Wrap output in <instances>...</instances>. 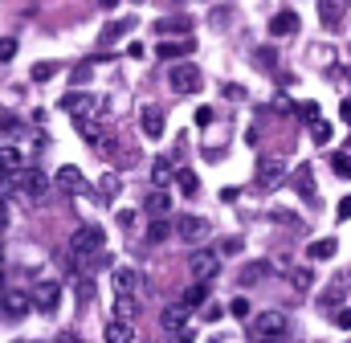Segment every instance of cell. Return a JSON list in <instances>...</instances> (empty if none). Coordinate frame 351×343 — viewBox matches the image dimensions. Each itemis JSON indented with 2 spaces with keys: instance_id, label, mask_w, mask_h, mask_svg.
<instances>
[{
  "instance_id": "5bb4252c",
  "label": "cell",
  "mask_w": 351,
  "mask_h": 343,
  "mask_svg": "<svg viewBox=\"0 0 351 343\" xmlns=\"http://www.w3.org/2000/svg\"><path fill=\"white\" fill-rule=\"evenodd\" d=\"M114 290H119V294H135V290H139V270L114 265Z\"/></svg>"
},
{
  "instance_id": "5b68a950",
  "label": "cell",
  "mask_w": 351,
  "mask_h": 343,
  "mask_svg": "<svg viewBox=\"0 0 351 343\" xmlns=\"http://www.w3.org/2000/svg\"><path fill=\"white\" fill-rule=\"evenodd\" d=\"M168 86H172L176 94H192V90H200V70L192 62H176L172 70H168Z\"/></svg>"
},
{
  "instance_id": "60d3db41",
  "label": "cell",
  "mask_w": 351,
  "mask_h": 343,
  "mask_svg": "<svg viewBox=\"0 0 351 343\" xmlns=\"http://www.w3.org/2000/svg\"><path fill=\"white\" fill-rule=\"evenodd\" d=\"M265 274V265L258 261V265H245V274H241V282H254V278H262Z\"/></svg>"
},
{
  "instance_id": "4dcf8cb0",
  "label": "cell",
  "mask_w": 351,
  "mask_h": 343,
  "mask_svg": "<svg viewBox=\"0 0 351 343\" xmlns=\"http://www.w3.org/2000/svg\"><path fill=\"white\" fill-rule=\"evenodd\" d=\"M53 74H58V62H37L33 66V82H49Z\"/></svg>"
},
{
  "instance_id": "ffe728a7",
  "label": "cell",
  "mask_w": 351,
  "mask_h": 343,
  "mask_svg": "<svg viewBox=\"0 0 351 343\" xmlns=\"http://www.w3.org/2000/svg\"><path fill=\"white\" fill-rule=\"evenodd\" d=\"M335 250H339V241L335 237H323V241H311L306 246V257L311 261H327V257H335Z\"/></svg>"
},
{
  "instance_id": "1f68e13d",
  "label": "cell",
  "mask_w": 351,
  "mask_h": 343,
  "mask_svg": "<svg viewBox=\"0 0 351 343\" xmlns=\"http://www.w3.org/2000/svg\"><path fill=\"white\" fill-rule=\"evenodd\" d=\"M168 233H172V225H168V221H160V217H156V221H152V229H147V241H156V246H160V241H164V237H168Z\"/></svg>"
},
{
  "instance_id": "7402d4cb",
  "label": "cell",
  "mask_w": 351,
  "mask_h": 343,
  "mask_svg": "<svg viewBox=\"0 0 351 343\" xmlns=\"http://www.w3.org/2000/svg\"><path fill=\"white\" fill-rule=\"evenodd\" d=\"M135 315H139V303H135V294H119V298H114V319L131 323Z\"/></svg>"
},
{
  "instance_id": "ab89813d",
  "label": "cell",
  "mask_w": 351,
  "mask_h": 343,
  "mask_svg": "<svg viewBox=\"0 0 351 343\" xmlns=\"http://www.w3.org/2000/svg\"><path fill=\"white\" fill-rule=\"evenodd\" d=\"M339 298H343V282H335V286H331V290H327V298H323V303H327V307H335V303H339Z\"/></svg>"
},
{
  "instance_id": "44dd1931",
  "label": "cell",
  "mask_w": 351,
  "mask_h": 343,
  "mask_svg": "<svg viewBox=\"0 0 351 343\" xmlns=\"http://www.w3.org/2000/svg\"><path fill=\"white\" fill-rule=\"evenodd\" d=\"M156 33H160V37H172V33L192 37V25H188L184 16H168V21H156Z\"/></svg>"
},
{
  "instance_id": "7a4b0ae2",
  "label": "cell",
  "mask_w": 351,
  "mask_h": 343,
  "mask_svg": "<svg viewBox=\"0 0 351 343\" xmlns=\"http://www.w3.org/2000/svg\"><path fill=\"white\" fill-rule=\"evenodd\" d=\"M221 261H225V257L217 254V250H192V257H188L196 282H213V278L221 274Z\"/></svg>"
},
{
  "instance_id": "484cf974",
  "label": "cell",
  "mask_w": 351,
  "mask_h": 343,
  "mask_svg": "<svg viewBox=\"0 0 351 343\" xmlns=\"http://www.w3.org/2000/svg\"><path fill=\"white\" fill-rule=\"evenodd\" d=\"M331 172H335L339 180H351V152H335V156H331Z\"/></svg>"
},
{
  "instance_id": "7c38bea8",
  "label": "cell",
  "mask_w": 351,
  "mask_h": 343,
  "mask_svg": "<svg viewBox=\"0 0 351 343\" xmlns=\"http://www.w3.org/2000/svg\"><path fill=\"white\" fill-rule=\"evenodd\" d=\"M53 184L62 188V192H86V176L74 168V164H66V168H58V176H53Z\"/></svg>"
},
{
  "instance_id": "ba28073f",
  "label": "cell",
  "mask_w": 351,
  "mask_h": 343,
  "mask_svg": "<svg viewBox=\"0 0 351 343\" xmlns=\"http://www.w3.org/2000/svg\"><path fill=\"white\" fill-rule=\"evenodd\" d=\"M94 106H98V102H94V94H86V90H78V94H66V98H62V110H66V115H74V123H78V119H94Z\"/></svg>"
},
{
  "instance_id": "d590c367",
  "label": "cell",
  "mask_w": 351,
  "mask_h": 343,
  "mask_svg": "<svg viewBox=\"0 0 351 343\" xmlns=\"http://www.w3.org/2000/svg\"><path fill=\"white\" fill-rule=\"evenodd\" d=\"M119 225H123V233H135V225H139V213H135V209H123V213H119Z\"/></svg>"
},
{
  "instance_id": "8d00e7d4",
  "label": "cell",
  "mask_w": 351,
  "mask_h": 343,
  "mask_svg": "<svg viewBox=\"0 0 351 343\" xmlns=\"http://www.w3.org/2000/svg\"><path fill=\"white\" fill-rule=\"evenodd\" d=\"M290 278H294V290H298V294H306V290H311V270H294Z\"/></svg>"
},
{
  "instance_id": "9a60e30c",
  "label": "cell",
  "mask_w": 351,
  "mask_h": 343,
  "mask_svg": "<svg viewBox=\"0 0 351 343\" xmlns=\"http://www.w3.org/2000/svg\"><path fill=\"white\" fill-rule=\"evenodd\" d=\"M102 340H106V343H135V327H131V323H123V319H110Z\"/></svg>"
},
{
  "instance_id": "7bdbcfd3",
  "label": "cell",
  "mask_w": 351,
  "mask_h": 343,
  "mask_svg": "<svg viewBox=\"0 0 351 343\" xmlns=\"http://www.w3.org/2000/svg\"><path fill=\"white\" fill-rule=\"evenodd\" d=\"M90 66H94V58H90V62H82V66L74 70V82H86V78H90Z\"/></svg>"
},
{
  "instance_id": "6da1fadb",
  "label": "cell",
  "mask_w": 351,
  "mask_h": 343,
  "mask_svg": "<svg viewBox=\"0 0 351 343\" xmlns=\"http://www.w3.org/2000/svg\"><path fill=\"white\" fill-rule=\"evenodd\" d=\"M286 331H290V319H286L282 311H262V315L250 323L254 343H258V340H286Z\"/></svg>"
},
{
  "instance_id": "9c48e42d",
  "label": "cell",
  "mask_w": 351,
  "mask_h": 343,
  "mask_svg": "<svg viewBox=\"0 0 351 343\" xmlns=\"http://www.w3.org/2000/svg\"><path fill=\"white\" fill-rule=\"evenodd\" d=\"M176 233H180V241L196 246V241L208 237V221H204V217H180V221H176Z\"/></svg>"
},
{
  "instance_id": "3957f363",
  "label": "cell",
  "mask_w": 351,
  "mask_h": 343,
  "mask_svg": "<svg viewBox=\"0 0 351 343\" xmlns=\"http://www.w3.org/2000/svg\"><path fill=\"white\" fill-rule=\"evenodd\" d=\"M282 180H286V160L282 156H258V188L274 192Z\"/></svg>"
},
{
  "instance_id": "4fadbf2b",
  "label": "cell",
  "mask_w": 351,
  "mask_h": 343,
  "mask_svg": "<svg viewBox=\"0 0 351 343\" xmlns=\"http://www.w3.org/2000/svg\"><path fill=\"white\" fill-rule=\"evenodd\" d=\"M298 33V12L294 8H282L274 21H269V37H294Z\"/></svg>"
},
{
  "instance_id": "e575fe53",
  "label": "cell",
  "mask_w": 351,
  "mask_h": 343,
  "mask_svg": "<svg viewBox=\"0 0 351 343\" xmlns=\"http://www.w3.org/2000/svg\"><path fill=\"white\" fill-rule=\"evenodd\" d=\"M298 115H302L306 123H319V119H323V110H319V102H298Z\"/></svg>"
},
{
  "instance_id": "8992f818",
  "label": "cell",
  "mask_w": 351,
  "mask_h": 343,
  "mask_svg": "<svg viewBox=\"0 0 351 343\" xmlns=\"http://www.w3.org/2000/svg\"><path fill=\"white\" fill-rule=\"evenodd\" d=\"M12 180H16V188H21V196H25V200H41V196L49 192V180H45V172H37V168L16 172Z\"/></svg>"
},
{
  "instance_id": "f35d334b",
  "label": "cell",
  "mask_w": 351,
  "mask_h": 343,
  "mask_svg": "<svg viewBox=\"0 0 351 343\" xmlns=\"http://www.w3.org/2000/svg\"><path fill=\"white\" fill-rule=\"evenodd\" d=\"M229 311H233L237 319H245V315H250V298H233V303H229Z\"/></svg>"
},
{
  "instance_id": "d4e9b609",
  "label": "cell",
  "mask_w": 351,
  "mask_h": 343,
  "mask_svg": "<svg viewBox=\"0 0 351 343\" xmlns=\"http://www.w3.org/2000/svg\"><path fill=\"white\" fill-rule=\"evenodd\" d=\"M98 196H102L106 204H110V200L119 196V176H114V172H106V176L98 180Z\"/></svg>"
},
{
  "instance_id": "f546056e",
  "label": "cell",
  "mask_w": 351,
  "mask_h": 343,
  "mask_svg": "<svg viewBox=\"0 0 351 343\" xmlns=\"http://www.w3.org/2000/svg\"><path fill=\"white\" fill-rule=\"evenodd\" d=\"M254 62H258V66H262V70H269V74H274V70H278V54H274V49H269V45H262V49H258V54H254Z\"/></svg>"
},
{
  "instance_id": "f5cc1de1",
  "label": "cell",
  "mask_w": 351,
  "mask_h": 343,
  "mask_svg": "<svg viewBox=\"0 0 351 343\" xmlns=\"http://www.w3.org/2000/svg\"><path fill=\"white\" fill-rule=\"evenodd\" d=\"M0 265H4V250H0Z\"/></svg>"
},
{
  "instance_id": "74e56055",
  "label": "cell",
  "mask_w": 351,
  "mask_h": 343,
  "mask_svg": "<svg viewBox=\"0 0 351 343\" xmlns=\"http://www.w3.org/2000/svg\"><path fill=\"white\" fill-rule=\"evenodd\" d=\"M237 250H241V237H225V241H221V246H217V254H221V257L237 254Z\"/></svg>"
},
{
  "instance_id": "c3c4849f",
  "label": "cell",
  "mask_w": 351,
  "mask_h": 343,
  "mask_svg": "<svg viewBox=\"0 0 351 343\" xmlns=\"http://www.w3.org/2000/svg\"><path fill=\"white\" fill-rule=\"evenodd\" d=\"M58 343H82V340H78L74 331H62V335H58Z\"/></svg>"
},
{
  "instance_id": "836d02e7",
  "label": "cell",
  "mask_w": 351,
  "mask_h": 343,
  "mask_svg": "<svg viewBox=\"0 0 351 343\" xmlns=\"http://www.w3.org/2000/svg\"><path fill=\"white\" fill-rule=\"evenodd\" d=\"M16 58V37H0V66H8Z\"/></svg>"
},
{
  "instance_id": "d6986e66",
  "label": "cell",
  "mask_w": 351,
  "mask_h": 343,
  "mask_svg": "<svg viewBox=\"0 0 351 343\" xmlns=\"http://www.w3.org/2000/svg\"><path fill=\"white\" fill-rule=\"evenodd\" d=\"M188 315H192V311H188V307L180 303V307H168V311H164V319H160V323H164V331H184Z\"/></svg>"
},
{
  "instance_id": "52a82bcc",
  "label": "cell",
  "mask_w": 351,
  "mask_h": 343,
  "mask_svg": "<svg viewBox=\"0 0 351 343\" xmlns=\"http://www.w3.org/2000/svg\"><path fill=\"white\" fill-rule=\"evenodd\" d=\"M29 307H33L29 290H0V315L4 319H25Z\"/></svg>"
},
{
  "instance_id": "277c9868",
  "label": "cell",
  "mask_w": 351,
  "mask_h": 343,
  "mask_svg": "<svg viewBox=\"0 0 351 343\" xmlns=\"http://www.w3.org/2000/svg\"><path fill=\"white\" fill-rule=\"evenodd\" d=\"M33 307L41 311V315H53L58 311V303H62V282H53V278H45V282H37L33 286Z\"/></svg>"
},
{
  "instance_id": "f1b7e54d",
  "label": "cell",
  "mask_w": 351,
  "mask_h": 343,
  "mask_svg": "<svg viewBox=\"0 0 351 343\" xmlns=\"http://www.w3.org/2000/svg\"><path fill=\"white\" fill-rule=\"evenodd\" d=\"M172 176H176V172H172V164H168V160H156V164H152V180H156V188H164Z\"/></svg>"
},
{
  "instance_id": "603a6c76",
  "label": "cell",
  "mask_w": 351,
  "mask_h": 343,
  "mask_svg": "<svg viewBox=\"0 0 351 343\" xmlns=\"http://www.w3.org/2000/svg\"><path fill=\"white\" fill-rule=\"evenodd\" d=\"M131 25H135V21H110V25L102 29V45H114L119 37H127V33H131Z\"/></svg>"
},
{
  "instance_id": "7dc6e473",
  "label": "cell",
  "mask_w": 351,
  "mask_h": 343,
  "mask_svg": "<svg viewBox=\"0 0 351 343\" xmlns=\"http://www.w3.org/2000/svg\"><path fill=\"white\" fill-rule=\"evenodd\" d=\"M339 115H343V123H351V98H343V106H339Z\"/></svg>"
},
{
  "instance_id": "b9f144b4",
  "label": "cell",
  "mask_w": 351,
  "mask_h": 343,
  "mask_svg": "<svg viewBox=\"0 0 351 343\" xmlns=\"http://www.w3.org/2000/svg\"><path fill=\"white\" fill-rule=\"evenodd\" d=\"M335 327H343V331H351V307H343V311L335 315Z\"/></svg>"
},
{
  "instance_id": "30bf717a",
  "label": "cell",
  "mask_w": 351,
  "mask_h": 343,
  "mask_svg": "<svg viewBox=\"0 0 351 343\" xmlns=\"http://www.w3.org/2000/svg\"><path fill=\"white\" fill-rule=\"evenodd\" d=\"M348 4L351 0H319V25L323 29H339L343 16H348Z\"/></svg>"
},
{
  "instance_id": "cb8c5ba5",
  "label": "cell",
  "mask_w": 351,
  "mask_h": 343,
  "mask_svg": "<svg viewBox=\"0 0 351 343\" xmlns=\"http://www.w3.org/2000/svg\"><path fill=\"white\" fill-rule=\"evenodd\" d=\"M176 184H180V192H184V196H196V192H200V180H196V172H188V168L176 172Z\"/></svg>"
},
{
  "instance_id": "8fae6325",
  "label": "cell",
  "mask_w": 351,
  "mask_h": 343,
  "mask_svg": "<svg viewBox=\"0 0 351 343\" xmlns=\"http://www.w3.org/2000/svg\"><path fill=\"white\" fill-rule=\"evenodd\" d=\"M139 123H143V135H147V139H160V135H164V123H168V115H164L156 102H147V106L139 110Z\"/></svg>"
},
{
  "instance_id": "816d5d0a",
  "label": "cell",
  "mask_w": 351,
  "mask_h": 343,
  "mask_svg": "<svg viewBox=\"0 0 351 343\" xmlns=\"http://www.w3.org/2000/svg\"><path fill=\"white\" fill-rule=\"evenodd\" d=\"M258 343H286V340H258Z\"/></svg>"
},
{
  "instance_id": "bcb514c9",
  "label": "cell",
  "mask_w": 351,
  "mask_h": 343,
  "mask_svg": "<svg viewBox=\"0 0 351 343\" xmlns=\"http://www.w3.org/2000/svg\"><path fill=\"white\" fill-rule=\"evenodd\" d=\"M192 340H196V335H192L188 327H184V331H176V343H192Z\"/></svg>"
},
{
  "instance_id": "4316f807",
  "label": "cell",
  "mask_w": 351,
  "mask_h": 343,
  "mask_svg": "<svg viewBox=\"0 0 351 343\" xmlns=\"http://www.w3.org/2000/svg\"><path fill=\"white\" fill-rule=\"evenodd\" d=\"M311 135H315V143L323 147V143H331V139H335V127H331L327 119H319V123H311Z\"/></svg>"
},
{
  "instance_id": "83f0119b",
  "label": "cell",
  "mask_w": 351,
  "mask_h": 343,
  "mask_svg": "<svg viewBox=\"0 0 351 343\" xmlns=\"http://www.w3.org/2000/svg\"><path fill=\"white\" fill-rule=\"evenodd\" d=\"M147 209H152L156 217H164V213L172 209V196H168V192H152V196H147Z\"/></svg>"
},
{
  "instance_id": "681fc988",
  "label": "cell",
  "mask_w": 351,
  "mask_h": 343,
  "mask_svg": "<svg viewBox=\"0 0 351 343\" xmlns=\"http://www.w3.org/2000/svg\"><path fill=\"white\" fill-rule=\"evenodd\" d=\"M98 4H102V8H114V4H119V0H98Z\"/></svg>"
},
{
  "instance_id": "db71d44e",
  "label": "cell",
  "mask_w": 351,
  "mask_h": 343,
  "mask_svg": "<svg viewBox=\"0 0 351 343\" xmlns=\"http://www.w3.org/2000/svg\"><path fill=\"white\" fill-rule=\"evenodd\" d=\"M135 4H143V0H135Z\"/></svg>"
},
{
  "instance_id": "2e32d148",
  "label": "cell",
  "mask_w": 351,
  "mask_h": 343,
  "mask_svg": "<svg viewBox=\"0 0 351 343\" xmlns=\"http://www.w3.org/2000/svg\"><path fill=\"white\" fill-rule=\"evenodd\" d=\"M25 172V156L16 147H0V176H16Z\"/></svg>"
},
{
  "instance_id": "ac0fdd59",
  "label": "cell",
  "mask_w": 351,
  "mask_h": 343,
  "mask_svg": "<svg viewBox=\"0 0 351 343\" xmlns=\"http://www.w3.org/2000/svg\"><path fill=\"white\" fill-rule=\"evenodd\" d=\"M188 311H196V307H204L208 303V282H192L188 290H184V298H180Z\"/></svg>"
},
{
  "instance_id": "f6af8a7d",
  "label": "cell",
  "mask_w": 351,
  "mask_h": 343,
  "mask_svg": "<svg viewBox=\"0 0 351 343\" xmlns=\"http://www.w3.org/2000/svg\"><path fill=\"white\" fill-rule=\"evenodd\" d=\"M335 213H339V221H348V217H351V196L339 200V209H335Z\"/></svg>"
},
{
  "instance_id": "e0dca14e",
  "label": "cell",
  "mask_w": 351,
  "mask_h": 343,
  "mask_svg": "<svg viewBox=\"0 0 351 343\" xmlns=\"http://www.w3.org/2000/svg\"><path fill=\"white\" fill-rule=\"evenodd\" d=\"M196 49L192 37H180V41H160V58H188Z\"/></svg>"
},
{
  "instance_id": "d6a6232c",
  "label": "cell",
  "mask_w": 351,
  "mask_h": 343,
  "mask_svg": "<svg viewBox=\"0 0 351 343\" xmlns=\"http://www.w3.org/2000/svg\"><path fill=\"white\" fill-rule=\"evenodd\" d=\"M21 131H25V123L16 115H0V135H21Z\"/></svg>"
},
{
  "instance_id": "f907efd6",
  "label": "cell",
  "mask_w": 351,
  "mask_h": 343,
  "mask_svg": "<svg viewBox=\"0 0 351 343\" xmlns=\"http://www.w3.org/2000/svg\"><path fill=\"white\" fill-rule=\"evenodd\" d=\"M0 290H4V265H0Z\"/></svg>"
},
{
  "instance_id": "ee69618b",
  "label": "cell",
  "mask_w": 351,
  "mask_h": 343,
  "mask_svg": "<svg viewBox=\"0 0 351 343\" xmlns=\"http://www.w3.org/2000/svg\"><path fill=\"white\" fill-rule=\"evenodd\" d=\"M196 123L208 127V123H213V106H200V110H196Z\"/></svg>"
}]
</instances>
